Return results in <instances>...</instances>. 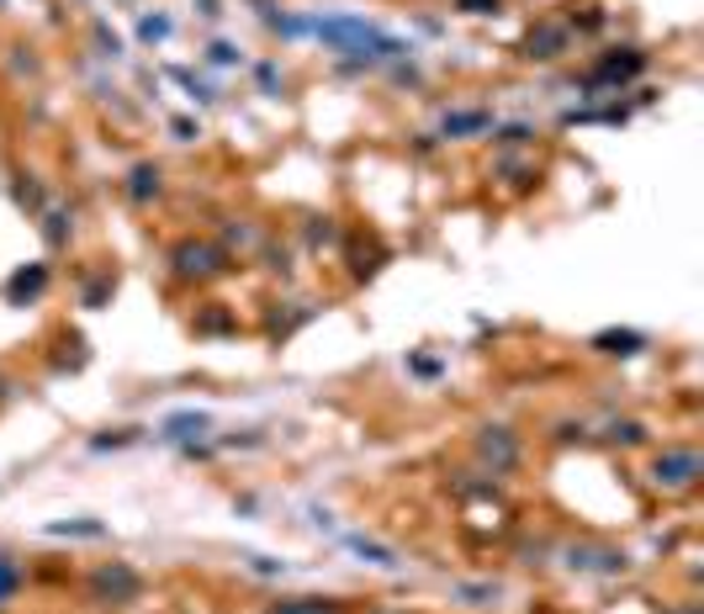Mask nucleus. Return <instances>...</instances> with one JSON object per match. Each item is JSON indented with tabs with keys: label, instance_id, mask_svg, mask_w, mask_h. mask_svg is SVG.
Returning a JSON list of instances; mask_svg holds the SVG:
<instances>
[{
	"label": "nucleus",
	"instance_id": "f257e3e1",
	"mask_svg": "<svg viewBox=\"0 0 704 614\" xmlns=\"http://www.w3.org/2000/svg\"><path fill=\"white\" fill-rule=\"evenodd\" d=\"M138 593H143V577L133 573L127 562H106V567H96V573H90V599H96V604L123 610V604H133Z\"/></svg>",
	"mask_w": 704,
	"mask_h": 614
},
{
	"label": "nucleus",
	"instance_id": "0eeeda50",
	"mask_svg": "<svg viewBox=\"0 0 704 614\" xmlns=\"http://www.w3.org/2000/svg\"><path fill=\"white\" fill-rule=\"evenodd\" d=\"M271 614H344L339 599H281Z\"/></svg>",
	"mask_w": 704,
	"mask_h": 614
},
{
	"label": "nucleus",
	"instance_id": "9b49d317",
	"mask_svg": "<svg viewBox=\"0 0 704 614\" xmlns=\"http://www.w3.org/2000/svg\"><path fill=\"white\" fill-rule=\"evenodd\" d=\"M609 440H625V446H641V440H646V429H641V424H615V429H609Z\"/></svg>",
	"mask_w": 704,
	"mask_h": 614
},
{
	"label": "nucleus",
	"instance_id": "f03ea898",
	"mask_svg": "<svg viewBox=\"0 0 704 614\" xmlns=\"http://www.w3.org/2000/svg\"><path fill=\"white\" fill-rule=\"evenodd\" d=\"M700 451H689V446H672V451H663L657 461H652V483L663 492H683L700 483Z\"/></svg>",
	"mask_w": 704,
	"mask_h": 614
},
{
	"label": "nucleus",
	"instance_id": "9d476101",
	"mask_svg": "<svg viewBox=\"0 0 704 614\" xmlns=\"http://www.w3.org/2000/svg\"><path fill=\"white\" fill-rule=\"evenodd\" d=\"M16 588H22V567H16L11 556H0V604H11Z\"/></svg>",
	"mask_w": 704,
	"mask_h": 614
},
{
	"label": "nucleus",
	"instance_id": "6e6552de",
	"mask_svg": "<svg viewBox=\"0 0 704 614\" xmlns=\"http://www.w3.org/2000/svg\"><path fill=\"white\" fill-rule=\"evenodd\" d=\"M42 281H48V271H42V265H33V271H16V276H11V287H5V297H11V302H22V297H38Z\"/></svg>",
	"mask_w": 704,
	"mask_h": 614
},
{
	"label": "nucleus",
	"instance_id": "423d86ee",
	"mask_svg": "<svg viewBox=\"0 0 704 614\" xmlns=\"http://www.w3.org/2000/svg\"><path fill=\"white\" fill-rule=\"evenodd\" d=\"M127 180H133V186H127V197H133V202H149V197H160V164H138Z\"/></svg>",
	"mask_w": 704,
	"mask_h": 614
},
{
	"label": "nucleus",
	"instance_id": "ddd939ff",
	"mask_svg": "<svg viewBox=\"0 0 704 614\" xmlns=\"http://www.w3.org/2000/svg\"><path fill=\"white\" fill-rule=\"evenodd\" d=\"M683 614H700V610H694V604H689V610H683Z\"/></svg>",
	"mask_w": 704,
	"mask_h": 614
},
{
	"label": "nucleus",
	"instance_id": "39448f33",
	"mask_svg": "<svg viewBox=\"0 0 704 614\" xmlns=\"http://www.w3.org/2000/svg\"><path fill=\"white\" fill-rule=\"evenodd\" d=\"M646 339L641 334H630V328H609V334H593V350L599 355H636Z\"/></svg>",
	"mask_w": 704,
	"mask_h": 614
},
{
	"label": "nucleus",
	"instance_id": "f8f14e48",
	"mask_svg": "<svg viewBox=\"0 0 704 614\" xmlns=\"http://www.w3.org/2000/svg\"><path fill=\"white\" fill-rule=\"evenodd\" d=\"M472 16H488V11H498V0H461Z\"/></svg>",
	"mask_w": 704,
	"mask_h": 614
},
{
	"label": "nucleus",
	"instance_id": "1a4fd4ad",
	"mask_svg": "<svg viewBox=\"0 0 704 614\" xmlns=\"http://www.w3.org/2000/svg\"><path fill=\"white\" fill-rule=\"evenodd\" d=\"M482 127H488V112H456V117H445V138H466Z\"/></svg>",
	"mask_w": 704,
	"mask_h": 614
},
{
	"label": "nucleus",
	"instance_id": "7ed1b4c3",
	"mask_svg": "<svg viewBox=\"0 0 704 614\" xmlns=\"http://www.w3.org/2000/svg\"><path fill=\"white\" fill-rule=\"evenodd\" d=\"M175 271L208 281V276H217V271H228V254H223L217 245H197V239H186V245L175 249Z\"/></svg>",
	"mask_w": 704,
	"mask_h": 614
},
{
	"label": "nucleus",
	"instance_id": "20e7f679",
	"mask_svg": "<svg viewBox=\"0 0 704 614\" xmlns=\"http://www.w3.org/2000/svg\"><path fill=\"white\" fill-rule=\"evenodd\" d=\"M477 455H482L493 472L519 466V440H514V429H482V435H477Z\"/></svg>",
	"mask_w": 704,
	"mask_h": 614
}]
</instances>
